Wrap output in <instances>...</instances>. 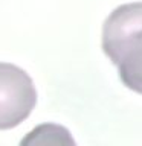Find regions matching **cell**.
<instances>
[{
  "label": "cell",
  "instance_id": "cell-1",
  "mask_svg": "<svg viewBox=\"0 0 142 146\" xmlns=\"http://www.w3.org/2000/svg\"><path fill=\"white\" fill-rule=\"evenodd\" d=\"M102 50L122 84L142 94V2L118 6L102 26Z\"/></svg>",
  "mask_w": 142,
  "mask_h": 146
},
{
  "label": "cell",
  "instance_id": "cell-3",
  "mask_svg": "<svg viewBox=\"0 0 142 146\" xmlns=\"http://www.w3.org/2000/svg\"><path fill=\"white\" fill-rule=\"evenodd\" d=\"M18 146H78L67 128L57 123L37 125L21 139Z\"/></svg>",
  "mask_w": 142,
  "mask_h": 146
},
{
  "label": "cell",
  "instance_id": "cell-2",
  "mask_svg": "<svg viewBox=\"0 0 142 146\" xmlns=\"http://www.w3.org/2000/svg\"><path fill=\"white\" fill-rule=\"evenodd\" d=\"M37 104V90L23 68L0 62V129H11L29 117Z\"/></svg>",
  "mask_w": 142,
  "mask_h": 146
}]
</instances>
